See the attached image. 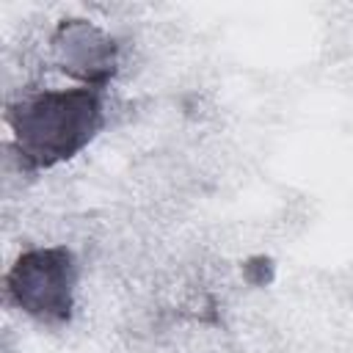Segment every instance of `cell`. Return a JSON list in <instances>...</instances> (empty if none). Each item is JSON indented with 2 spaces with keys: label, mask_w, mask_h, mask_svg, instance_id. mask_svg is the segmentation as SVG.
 <instances>
[{
  "label": "cell",
  "mask_w": 353,
  "mask_h": 353,
  "mask_svg": "<svg viewBox=\"0 0 353 353\" xmlns=\"http://www.w3.org/2000/svg\"><path fill=\"white\" fill-rule=\"evenodd\" d=\"M52 58L61 72L88 88L110 80L119 63L116 41L88 19H63L52 33Z\"/></svg>",
  "instance_id": "cell-3"
},
{
  "label": "cell",
  "mask_w": 353,
  "mask_h": 353,
  "mask_svg": "<svg viewBox=\"0 0 353 353\" xmlns=\"http://www.w3.org/2000/svg\"><path fill=\"white\" fill-rule=\"evenodd\" d=\"M77 262L66 245L30 248L6 276L11 301L41 323H63L74 306Z\"/></svg>",
  "instance_id": "cell-2"
},
{
  "label": "cell",
  "mask_w": 353,
  "mask_h": 353,
  "mask_svg": "<svg viewBox=\"0 0 353 353\" xmlns=\"http://www.w3.org/2000/svg\"><path fill=\"white\" fill-rule=\"evenodd\" d=\"M14 146L28 165L50 168L74 157L102 127L99 88H44L8 108Z\"/></svg>",
  "instance_id": "cell-1"
}]
</instances>
